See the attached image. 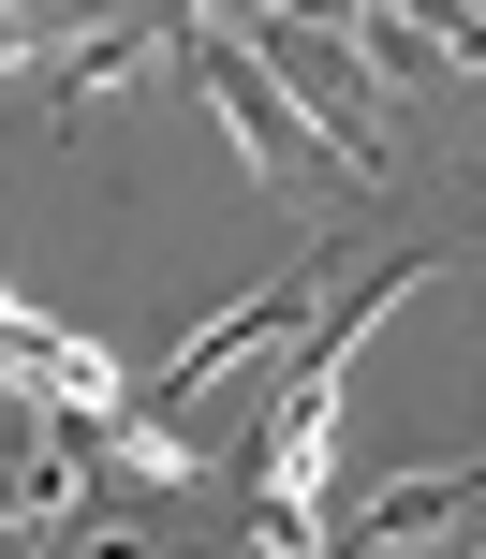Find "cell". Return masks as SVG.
Segmentation results:
<instances>
[{
	"mask_svg": "<svg viewBox=\"0 0 486 559\" xmlns=\"http://www.w3.org/2000/svg\"><path fill=\"white\" fill-rule=\"evenodd\" d=\"M236 45H251V59H265V74H281V88H295V104H310V118H324V133H340V147H354V163H369V177H383V133H369V88H354V45H340V29H310V15H251V29H236Z\"/></svg>",
	"mask_w": 486,
	"mask_h": 559,
	"instance_id": "obj_2",
	"label": "cell"
},
{
	"mask_svg": "<svg viewBox=\"0 0 486 559\" xmlns=\"http://www.w3.org/2000/svg\"><path fill=\"white\" fill-rule=\"evenodd\" d=\"M133 59H177V15H118V29H74V45H15V74L45 88V118H74L104 74H133Z\"/></svg>",
	"mask_w": 486,
	"mask_h": 559,
	"instance_id": "obj_3",
	"label": "cell"
},
{
	"mask_svg": "<svg viewBox=\"0 0 486 559\" xmlns=\"http://www.w3.org/2000/svg\"><path fill=\"white\" fill-rule=\"evenodd\" d=\"M177 74L206 88V118H222L236 147H251V177H265V192H324V206H383V177L354 163V147L324 133V118L295 104V88L265 74V59L236 45L222 15H177Z\"/></svg>",
	"mask_w": 486,
	"mask_h": 559,
	"instance_id": "obj_1",
	"label": "cell"
}]
</instances>
